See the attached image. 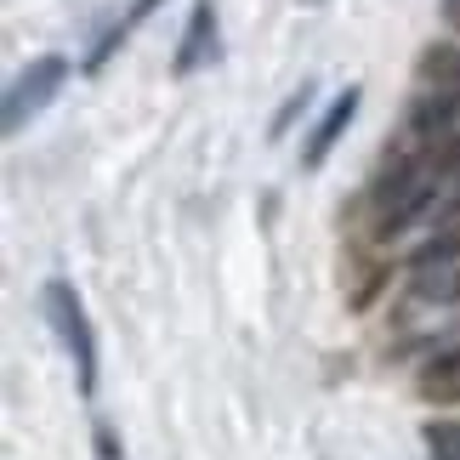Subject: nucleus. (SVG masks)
Segmentation results:
<instances>
[{
	"mask_svg": "<svg viewBox=\"0 0 460 460\" xmlns=\"http://www.w3.org/2000/svg\"><path fill=\"white\" fill-rule=\"evenodd\" d=\"M358 97H364L358 85H347V92L330 97V109L318 114V126H313V137H307V154H302L307 165H324V154L335 148V137H341V131L352 126V114H358Z\"/></svg>",
	"mask_w": 460,
	"mask_h": 460,
	"instance_id": "7",
	"label": "nucleus"
},
{
	"mask_svg": "<svg viewBox=\"0 0 460 460\" xmlns=\"http://www.w3.org/2000/svg\"><path fill=\"white\" fill-rule=\"evenodd\" d=\"M40 307H46V318H51V330H58V341L68 347V358H75L80 393L92 398V393H97V335H92V318H85L75 285L51 279V285L40 290Z\"/></svg>",
	"mask_w": 460,
	"mask_h": 460,
	"instance_id": "2",
	"label": "nucleus"
},
{
	"mask_svg": "<svg viewBox=\"0 0 460 460\" xmlns=\"http://www.w3.org/2000/svg\"><path fill=\"white\" fill-rule=\"evenodd\" d=\"M460 199V159L455 148H427L420 159H403L398 171H386V182L376 188V227L381 234H403V227L438 217Z\"/></svg>",
	"mask_w": 460,
	"mask_h": 460,
	"instance_id": "1",
	"label": "nucleus"
},
{
	"mask_svg": "<svg viewBox=\"0 0 460 460\" xmlns=\"http://www.w3.org/2000/svg\"><path fill=\"white\" fill-rule=\"evenodd\" d=\"M217 51H222L217 6H210V0H193L188 29H182V46H176V75H193V68H205L210 58H217Z\"/></svg>",
	"mask_w": 460,
	"mask_h": 460,
	"instance_id": "6",
	"label": "nucleus"
},
{
	"mask_svg": "<svg viewBox=\"0 0 460 460\" xmlns=\"http://www.w3.org/2000/svg\"><path fill=\"white\" fill-rule=\"evenodd\" d=\"M63 80H68V63L63 58H34L23 75L6 85V109H0V114H6V131H23L29 119L63 92Z\"/></svg>",
	"mask_w": 460,
	"mask_h": 460,
	"instance_id": "3",
	"label": "nucleus"
},
{
	"mask_svg": "<svg viewBox=\"0 0 460 460\" xmlns=\"http://www.w3.org/2000/svg\"><path fill=\"white\" fill-rule=\"evenodd\" d=\"M307 97H313V85H302V92H296V97L285 102V109H279V119H273V131H290V119H296V114H307Z\"/></svg>",
	"mask_w": 460,
	"mask_h": 460,
	"instance_id": "10",
	"label": "nucleus"
},
{
	"mask_svg": "<svg viewBox=\"0 0 460 460\" xmlns=\"http://www.w3.org/2000/svg\"><path fill=\"white\" fill-rule=\"evenodd\" d=\"M154 6H165V0H131V6H126V17H114V23H109V29H102V40L92 46V58H85V68H92V75H97V68H102V63H109V58H114V51H119V46H126V34H131L137 23H143V17H148Z\"/></svg>",
	"mask_w": 460,
	"mask_h": 460,
	"instance_id": "8",
	"label": "nucleus"
},
{
	"mask_svg": "<svg viewBox=\"0 0 460 460\" xmlns=\"http://www.w3.org/2000/svg\"><path fill=\"white\" fill-rule=\"evenodd\" d=\"M427 449H432V460H460V427H455V420H432V427H427Z\"/></svg>",
	"mask_w": 460,
	"mask_h": 460,
	"instance_id": "9",
	"label": "nucleus"
},
{
	"mask_svg": "<svg viewBox=\"0 0 460 460\" xmlns=\"http://www.w3.org/2000/svg\"><path fill=\"white\" fill-rule=\"evenodd\" d=\"M410 137L420 148H460V85H449V92H438V97H427L415 109V119H410Z\"/></svg>",
	"mask_w": 460,
	"mask_h": 460,
	"instance_id": "4",
	"label": "nucleus"
},
{
	"mask_svg": "<svg viewBox=\"0 0 460 460\" xmlns=\"http://www.w3.org/2000/svg\"><path fill=\"white\" fill-rule=\"evenodd\" d=\"M410 296H415V302H455V296H460V244L427 251V256L415 261Z\"/></svg>",
	"mask_w": 460,
	"mask_h": 460,
	"instance_id": "5",
	"label": "nucleus"
}]
</instances>
